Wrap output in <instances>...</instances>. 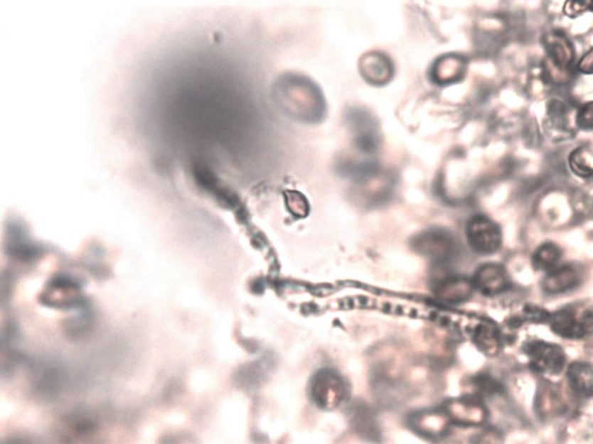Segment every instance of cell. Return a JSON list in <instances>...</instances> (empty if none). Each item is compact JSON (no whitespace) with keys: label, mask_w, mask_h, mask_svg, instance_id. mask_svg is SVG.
Wrapping results in <instances>:
<instances>
[{"label":"cell","mask_w":593,"mask_h":444,"mask_svg":"<svg viewBox=\"0 0 593 444\" xmlns=\"http://www.w3.org/2000/svg\"><path fill=\"white\" fill-rule=\"evenodd\" d=\"M580 72L587 74L592 72V49L586 53L578 63Z\"/></svg>","instance_id":"24"},{"label":"cell","mask_w":593,"mask_h":444,"mask_svg":"<svg viewBox=\"0 0 593 444\" xmlns=\"http://www.w3.org/2000/svg\"><path fill=\"white\" fill-rule=\"evenodd\" d=\"M592 2L588 1H567L564 8L565 13L570 17H575L582 12L591 7Z\"/></svg>","instance_id":"23"},{"label":"cell","mask_w":593,"mask_h":444,"mask_svg":"<svg viewBox=\"0 0 593 444\" xmlns=\"http://www.w3.org/2000/svg\"><path fill=\"white\" fill-rule=\"evenodd\" d=\"M309 391L311 399L319 408L331 410L337 408L346 399L348 386L340 374L325 369L312 377Z\"/></svg>","instance_id":"2"},{"label":"cell","mask_w":593,"mask_h":444,"mask_svg":"<svg viewBox=\"0 0 593 444\" xmlns=\"http://www.w3.org/2000/svg\"><path fill=\"white\" fill-rule=\"evenodd\" d=\"M476 388L483 394H491L496 391L498 386L496 381L485 375L479 376L475 380Z\"/></svg>","instance_id":"22"},{"label":"cell","mask_w":593,"mask_h":444,"mask_svg":"<svg viewBox=\"0 0 593 444\" xmlns=\"http://www.w3.org/2000/svg\"><path fill=\"white\" fill-rule=\"evenodd\" d=\"M408 423L410 428L420 436L438 439L448 434L452 423L443 409H427L412 413Z\"/></svg>","instance_id":"9"},{"label":"cell","mask_w":593,"mask_h":444,"mask_svg":"<svg viewBox=\"0 0 593 444\" xmlns=\"http://www.w3.org/2000/svg\"><path fill=\"white\" fill-rule=\"evenodd\" d=\"M474 340L477 347L486 354H493L499 348L497 332L488 325H478L474 333Z\"/></svg>","instance_id":"20"},{"label":"cell","mask_w":593,"mask_h":444,"mask_svg":"<svg viewBox=\"0 0 593 444\" xmlns=\"http://www.w3.org/2000/svg\"><path fill=\"white\" fill-rule=\"evenodd\" d=\"M474 288L471 280L464 276H451L436 284L434 293L442 302L456 304L466 301L472 296Z\"/></svg>","instance_id":"14"},{"label":"cell","mask_w":593,"mask_h":444,"mask_svg":"<svg viewBox=\"0 0 593 444\" xmlns=\"http://www.w3.org/2000/svg\"><path fill=\"white\" fill-rule=\"evenodd\" d=\"M466 70L465 58L457 54H449L440 57L434 63L430 77L437 85H449L462 80Z\"/></svg>","instance_id":"12"},{"label":"cell","mask_w":593,"mask_h":444,"mask_svg":"<svg viewBox=\"0 0 593 444\" xmlns=\"http://www.w3.org/2000/svg\"><path fill=\"white\" fill-rule=\"evenodd\" d=\"M410 246L416 253L439 264L450 260L457 251L454 238L439 229H429L415 234Z\"/></svg>","instance_id":"3"},{"label":"cell","mask_w":593,"mask_h":444,"mask_svg":"<svg viewBox=\"0 0 593 444\" xmlns=\"http://www.w3.org/2000/svg\"><path fill=\"white\" fill-rule=\"evenodd\" d=\"M474 287L486 296L505 291L509 286L506 269L500 264L488 263L479 266L471 280Z\"/></svg>","instance_id":"10"},{"label":"cell","mask_w":593,"mask_h":444,"mask_svg":"<svg viewBox=\"0 0 593 444\" xmlns=\"http://www.w3.org/2000/svg\"><path fill=\"white\" fill-rule=\"evenodd\" d=\"M348 120L358 146L365 151H375L379 144V134L376 121L370 114L353 109L348 113Z\"/></svg>","instance_id":"11"},{"label":"cell","mask_w":593,"mask_h":444,"mask_svg":"<svg viewBox=\"0 0 593 444\" xmlns=\"http://www.w3.org/2000/svg\"><path fill=\"white\" fill-rule=\"evenodd\" d=\"M552 330L560 337L577 339L592 332V315L591 310H585L577 315L572 308H565L550 318Z\"/></svg>","instance_id":"6"},{"label":"cell","mask_w":593,"mask_h":444,"mask_svg":"<svg viewBox=\"0 0 593 444\" xmlns=\"http://www.w3.org/2000/svg\"><path fill=\"white\" fill-rule=\"evenodd\" d=\"M567 378L572 390L584 397L592 394V367L584 362L570 364L567 370Z\"/></svg>","instance_id":"17"},{"label":"cell","mask_w":593,"mask_h":444,"mask_svg":"<svg viewBox=\"0 0 593 444\" xmlns=\"http://www.w3.org/2000/svg\"><path fill=\"white\" fill-rule=\"evenodd\" d=\"M524 351L529 357L530 363L543 372L557 374L564 368L565 353L557 345L541 340H533L525 345Z\"/></svg>","instance_id":"7"},{"label":"cell","mask_w":593,"mask_h":444,"mask_svg":"<svg viewBox=\"0 0 593 444\" xmlns=\"http://www.w3.org/2000/svg\"><path fill=\"white\" fill-rule=\"evenodd\" d=\"M581 281L579 269L575 265L555 266L544 278L542 287L547 293L557 294L575 288Z\"/></svg>","instance_id":"15"},{"label":"cell","mask_w":593,"mask_h":444,"mask_svg":"<svg viewBox=\"0 0 593 444\" xmlns=\"http://www.w3.org/2000/svg\"><path fill=\"white\" fill-rule=\"evenodd\" d=\"M535 409L542 417H550L564 413L566 404L557 386L543 384L539 389L535 399Z\"/></svg>","instance_id":"16"},{"label":"cell","mask_w":593,"mask_h":444,"mask_svg":"<svg viewBox=\"0 0 593 444\" xmlns=\"http://www.w3.org/2000/svg\"><path fill=\"white\" fill-rule=\"evenodd\" d=\"M466 235L471 248L479 254H493L501 244V232L499 227L483 215H476L468 220Z\"/></svg>","instance_id":"4"},{"label":"cell","mask_w":593,"mask_h":444,"mask_svg":"<svg viewBox=\"0 0 593 444\" xmlns=\"http://www.w3.org/2000/svg\"><path fill=\"white\" fill-rule=\"evenodd\" d=\"M576 123L582 129H591L592 128V102H589L584 104L579 109Z\"/></svg>","instance_id":"21"},{"label":"cell","mask_w":593,"mask_h":444,"mask_svg":"<svg viewBox=\"0 0 593 444\" xmlns=\"http://www.w3.org/2000/svg\"><path fill=\"white\" fill-rule=\"evenodd\" d=\"M562 256L560 248L552 242H545L535 251L532 264L536 270L550 271L557 266Z\"/></svg>","instance_id":"18"},{"label":"cell","mask_w":593,"mask_h":444,"mask_svg":"<svg viewBox=\"0 0 593 444\" xmlns=\"http://www.w3.org/2000/svg\"><path fill=\"white\" fill-rule=\"evenodd\" d=\"M543 42L548 61L552 67L559 72H567L575 57L570 40L563 34L553 32L545 36Z\"/></svg>","instance_id":"13"},{"label":"cell","mask_w":593,"mask_h":444,"mask_svg":"<svg viewBox=\"0 0 593 444\" xmlns=\"http://www.w3.org/2000/svg\"><path fill=\"white\" fill-rule=\"evenodd\" d=\"M358 70L363 79L373 86H383L393 77L394 66L384 53L371 50L363 53L358 60Z\"/></svg>","instance_id":"8"},{"label":"cell","mask_w":593,"mask_h":444,"mask_svg":"<svg viewBox=\"0 0 593 444\" xmlns=\"http://www.w3.org/2000/svg\"><path fill=\"white\" fill-rule=\"evenodd\" d=\"M272 90L277 104L290 117L306 123H316L324 119V94L309 75L297 71H284L274 79Z\"/></svg>","instance_id":"1"},{"label":"cell","mask_w":593,"mask_h":444,"mask_svg":"<svg viewBox=\"0 0 593 444\" xmlns=\"http://www.w3.org/2000/svg\"><path fill=\"white\" fill-rule=\"evenodd\" d=\"M443 411L452 423L464 427L481 426L487 418V410L484 404L470 396L448 400Z\"/></svg>","instance_id":"5"},{"label":"cell","mask_w":593,"mask_h":444,"mask_svg":"<svg viewBox=\"0 0 593 444\" xmlns=\"http://www.w3.org/2000/svg\"><path fill=\"white\" fill-rule=\"evenodd\" d=\"M572 172L581 177L589 178L592 174V151L588 146H582L571 152L568 158Z\"/></svg>","instance_id":"19"}]
</instances>
